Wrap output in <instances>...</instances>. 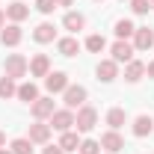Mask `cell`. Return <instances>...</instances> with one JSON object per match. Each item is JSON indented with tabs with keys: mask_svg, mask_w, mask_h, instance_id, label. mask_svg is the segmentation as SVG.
<instances>
[{
	"mask_svg": "<svg viewBox=\"0 0 154 154\" xmlns=\"http://www.w3.org/2000/svg\"><path fill=\"white\" fill-rule=\"evenodd\" d=\"M27 71H30V62H27L24 54H9L6 57V62H3V74L6 77L21 80V77H27Z\"/></svg>",
	"mask_w": 154,
	"mask_h": 154,
	"instance_id": "obj_1",
	"label": "cell"
},
{
	"mask_svg": "<svg viewBox=\"0 0 154 154\" xmlns=\"http://www.w3.org/2000/svg\"><path fill=\"white\" fill-rule=\"evenodd\" d=\"M95 125H98V110L83 104V107L77 110V116H74V128H77V134H89Z\"/></svg>",
	"mask_w": 154,
	"mask_h": 154,
	"instance_id": "obj_2",
	"label": "cell"
},
{
	"mask_svg": "<svg viewBox=\"0 0 154 154\" xmlns=\"http://www.w3.org/2000/svg\"><path fill=\"white\" fill-rule=\"evenodd\" d=\"M62 101H65L68 110H80V107L86 104V89H83L80 83H77V86H74V83H68V89L62 92Z\"/></svg>",
	"mask_w": 154,
	"mask_h": 154,
	"instance_id": "obj_3",
	"label": "cell"
},
{
	"mask_svg": "<svg viewBox=\"0 0 154 154\" xmlns=\"http://www.w3.org/2000/svg\"><path fill=\"white\" fill-rule=\"evenodd\" d=\"M51 128L54 131H59V134H65V131H71L74 128V110H57V113L51 116Z\"/></svg>",
	"mask_w": 154,
	"mask_h": 154,
	"instance_id": "obj_4",
	"label": "cell"
},
{
	"mask_svg": "<svg viewBox=\"0 0 154 154\" xmlns=\"http://www.w3.org/2000/svg\"><path fill=\"white\" fill-rule=\"evenodd\" d=\"M30 110H33V119H36V122H45V119H51V116L57 113L54 98H36V101L30 104Z\"/></svg>",
	"mask_w": 154,
	"mask_h": 154,
	"instance_id": "obj_5",
	"label": "cell"
},
{
	"mask_svg": "<svg viewBox=\"0 0 154 154\" xmlns=\"http://www.w3.org/2000/svg\"><path fill=\"white\" fill-rule=\"evenodd\" d=\"M51 125H45V122H36V125H30V131H27V139L33 142V145H48V139H51Z\"/></svg>",
	"mask_w": 154,
	"mask_h": 154,
	"instance_id": "obj_6",
	"label": "cell"
},
{
	"mask_svg": "<svg viewBox=\"0 0 154 154\" xmlns=\"http://www.w3.org/2000/svg\"><path fill=\"white\" fill-rule=\"evenodd\" d=\"M45 89H48L51 95L65 92V89H68V74H65V71H51V74L45 77Z\"/></svg>",
	"mask_w": 154,
	"mask_h": 154,
	"instance_id": "obj_7",
	"label": "cell"
},
{
	"mask_svg": "<svg viewBox=\"0 0 154 154\" xmlns=\"http://www.w3.org/2000/svg\"><path fill=\"white\" fill-rule=\"evenodd\" d=\"M95 74H98L101 83H113L116 77H119V62H116V59H101L98 68H95Z\"/></svg>",
	"mask_w": 154,
	"mask_h": 154,
	"instance_id": "obj_8",
	"label": "cell"
},
{
	"mask_svg": "<svg viewBox=\"0 0 154 154\" xmlns=\"http://www.w3.org/2000/svg\"><path fill=\"white\" fill-rule=\"evenodd\" d=\"M131 45H134V51H148V48H154V30L151 27H136Z\"/></svg>",
	"mask_w": 154,
	"mask_h": 154,
	"instance_id": "obj_9",
	"label": "cell"
},
{
	"mask_svg": "<svg viewBox=\"0 0 154 154\" xmlns=\"http://www.w3.org/2000/svg\"><path fill=\"white\" fill-rule=\"evenodd\" d=\"M110 54H113L116 62H131V59H134V45H131L128 38H119L113 48H110Z\"/></svg>",
	"mask_w": 154,
	"mask_h": 154,
	"instance_id": "obj_10",
	"label": "cell"
},
{
	"mask_svg": "<svg viewBox=\"0 0 154 154\" xmlns=\"http://www.w3.org/2000/svg\"><path fill=\"white\" fill-rule=\"evenodd\" d=\"M21 38H24V33H21L18 24H9V27H3V30H0V42H3L6 48H18Z\"/></svg>",
	"mask_w": 154,
	"mask_h": 154,
	"instance_id": "obj_11",
	"label": "cell"
},
{
	"mask_svg": "<svg viewBox=\"0 0 154 154\" xmlns=\"http://www.w3.org/2000/svg\"><path fill=\"white\" fill-rule=\"evenodd\" d=\"M101 148H107L110 154H119L122 148H125V139H122V134H119V131H107V134L101 136Z\"/></svg>",
	"mask_w": 154,
	"mask_h": 154,
	"instance_id": "obj_12",
	"label": "cell"
},
{
	"mask_svg": "<svg viewBox=\"0 0 154 154\" xmlns=\"http://www.w3.org/2000/svg\"><path fill=\"white\" fill-rule=\"evenodd\" d=\"M33 38H36L38 45H51V42L57 38V30H54V24H51V21H42L36 30H33Z\"/></svg>",
	"mask_w": 154,
	"mask_h": 154,
	"instance_id": "obj_13",
	"label": "cell"
},
{
	"mask_svg": "<svg viewBox=\"0 0 154 154\" xmlns=\"http://www.w3.org/2000/svg\"><path fill=\"white\" fill-rule=\"evenodd\" d=\"M142 77H145V62H139V59L125 62V80L128 83H139Z\"/></svg>",
	"mask_w": 154,
	"mask_h": 154,
	"instance_id": "obj_14",
	"label": "cell"
},
{
	"mask_svg": "<svg viewBox=\"0 0 154 154\" xmlns=\"http://www.w3.org/2000/svg\"><path fill=\"white\" fill-rule=\"evenodd\" d=\"M30 74L33 77H48L51 74V59L45 57V54H36V57L30 59Z\"/></svg>",
	"mask_w": 154,
	"mask_h": 154,
	"instance_id": "obj_15",
	"label": "cell"
},
{
	"mask_svg": "<svg viewBox=\"0 0 154 154\" xmlns=\"http://www.w3.org/2000/svg\"><path fill=\"white\" fill-rule=\"evenodd\" d=\"M3 12H6V18L12 21V24H21V21L27 18V15H30V6H27V3H9V6H6V9H3Z\"/></svg>",
	"mask_w": 154,
	"mask_h": 154,
	"instance_id": "obj_16",
	"label": "cell"
},
{
	"mask_svg": "<svg viewBox=\"0 0 154 154\" xmlns=\"http://www.w3.org/2000/svg\"><path fill=\"white\" fill-rule=\"evenodd\" d=\"M57 51L62 54V57H77V51H80V42H77V36H65L57 42Z\"/></svg>",
	"mask_w": 154,
	"mask_h": 154,
	"instance_id": "obj_17",
	"label": "cell"
},
{
	"mask_svg": "<svg viewBox=\"0 0 154 154\" xmlns=\"http://www.w3.org/2000/svg\"><path fill=\"white\" fill-rule=\"evenodd\" d=\"M62 27H65L68 33H80V30L86 27V18H83L80 12H65V18H62Z\"/></svg>",
	"mask_w": 154,
	"mask_h": 154,
	"instance_id": "obj_18",
	"label": "cell"
},
{
	"mask_svg": "<svg viewBox=\"0 0 154 154\" xmlns=\"http://www.w3.org/2000/svg\"><path fill=\"white\" fill-rule=\"evenodd\" d=\"M151 131H154V119L151 116H136L134 119V136L142 139V136H148Z\"/></svg>",
	"mask_w": 154,
	"mask_h": 154,
	"instance_id": "obj_19",
	"label": "cell"
},
{
	"mask_svg": "<svg viewBox=\"0 0 154 154\" xmlns=\"http://www.w3.org/2000/svg\"><path fill=\"white\" fill-rule=\"evenodd\" d=\"M15 98H18V101H24V104H33V101L38 98V86L33 83V80H30V83H21Z\"/></svg>",
	"mask_w": 154,
	"mask_h": 154,
	"instance_id": "obj_20",
	"label": "cell"
},
{
	"mask_svg": "<svg viewBox=\"0 0 154 154\" xmlns=\"http://www.w3.org/2000/svg\"><path fill=\"white\" fill-rule=\"evenodd\" d=\"M62 151H77L80 148V136H77V131H65V134L59 136V142H57Z\"/></svg>",
	"mask_w": 154,
	"mask_h": 154,
	"instance_id": "obj_21",
	"label": "cell"
},
{
	"mask_svg": "<svg viewBox=\"0 0 154 154\" xmlns=\"http://www.w3.org/2000/svg\"><path fill=\"white\" fill-rule=\"evenodd\" d=\"M18 95V86H15V80L12 77H0V101H9V98H15Z\"/></svg>",
	"mask_w": 154,
	"mask_h": 154,
	"instance_id": "obj_22",
	"label": "cell"
},
{
	"mask_svg": "<svg viewBox=\"0 0 154 154\" xmlns=\"http://www.w3.org/2000/svg\"><path fill=\"white\" fill-rule=\"evenodd\" d=\"M113 30H116V36H119V38H131V36L136 33L134 21H128V18H119V21H116V27H113Z\"/></svg>",
	"mask_w": 154,
	"mask_h": 154,
	"instance_id": "obj_23",
	"label": "cell"
},
{
	"mask_svg": "<svg viewBox=\"0 0 154 154\" xmlns=\"http://www.w3.org/2000/svg\"><path fill=\"white\" fill-rule=\"evenodd\" d=\"M125 119H128L125 110H122V107H113V110L107 113V125H110V131H119V128L125 125Z\"/></svg>",
	"mask_w": 154,
	"mask_h": 154,
	"instance_id": "obj_24",
	"label": "cell"
},
{
	"mask_svg": "<svg viewBox=\"0 0 154 154\" xmlns=\"http://www.w3.org/2000/svg\"><path fill=\"white\" fill-rule=\"evenodd\" d=\"M9 151H12V154H33V142H30L27 136H21V139H12Z\"/></svg>",
	"mask_w": 154,
	"mask_h": 154,
	"instance_id": "obj_25",
	"label": "cell"
},
{
	"mask_svg": "<svg viewBox=\"0 0 154 154\" xmlns=\"http://www.w3.org/2000/svg\"><path fill=\"white\" fill-rule=\"evenodd\" d=\"M86 45V51H92V54H101L104 48H107V42H104V36H98V33H92V36L83 42Z\"/></svg>",
	"mask_w": 154,
	"mask_h": 154,
	"instance_id": "obj_26",
	"label": "cell"
},
{
	"mask_svg": "<svg viewBox=\"0 0 154 154\" xmlns=\"http://www.w3.org/2000/svg\"><path fill=\"white\" fill-rule=\"evenodd\" d=\"M80 154H101V142L98 139H80Z\"/></svg>",
	"mask_w": 154,
	"mask_h": 154,
	"instance_id": "obj_27",
	"label": "cell"
},
{
	"mask_svg": "<svg viewBox=\"0 0 154 154\" xmlns=\"http://www.w3.org/2000/svg\"><path fill=\"white\" fill-rule=\"evenodd\" d=\"M36 9L42 15H51V12L57 9V0H36Z\"/></svg>",
	"mask_w": 154,
	"mask_h": 154,
	"instance_id": "obj_28",
	"label": "cell"
},
{
	"mask_svg": "<svg viewBox=\"0 0 154 154\" xmlns=\"http://www.w3.org/2000/svg\"><path fill=\"white\" fill-rule=\"evenodd\" d=\"M131 9H134L136 15H145V12L151 9V3H148V0H131Z\"/></svg>",
	"mask_w": 154,
	"mask_h": 154,
	"instance_id": "obj_29",
	"label": "cell"
},
{
	"mask_svg": "<svg viewBox=\"0 0 154 154\" xmlns=\"http://www.w3.org/2000/svg\"><path fill=\"white\" fill-rule=\"evenodd\" d=\"M42 154H65V151H62L59 145H48V148H45V151H42Z\"/></svg>",
	"mask_w": 154,
	"mask_h": 154,
	"instance_id": "obj_30",
	"label": "cell"
},
{
	"mask_svg": "<svg viewBox=\"0 0 154 154\" xmlns=\"http://www.w3.org/2000/svg\"><path fill=\"white\" fill-rule=\"evenodd\" d=\"M145 74H148V77H151V80H154V59H151V62H148V65H145Z\"/></svg>",
	"mask_w": 154,
	"mask_h": 154,
	"instance_id": "obj_31",
	"label": "cell"
},
{
	"mask_svg": "<svg viewBox=\"0 0 154 154\" xmlns=\"http://www.w3.org/2000/svg\"><path fill=\"white\" fill-rule=\"evenodd\" d=\"M57 6H74V0H57Z\"/></svg>",
	"mask_w": 154,
	"mask_h": 154,
	"instance_id": "obj_32",
	"label": "cell"
},
{
	"mask_svg": "<svg viewBox=\"0 0 154 154\" xmlns=\"http://www.w3.org/2000/svg\"><path fill=\"white\" fill-rule=\"evenodd\" d=\"M0 148H6V134L0 131Z\"/></svg>",
	"mask_w": 154,
	"mask_h": 154,
	"instance_id": "obj_33",
	"label": "cell"
},
{
	"mask_svg": "<svg viewBox=\"0 0 154 154\" xmlns=\"http://www.w3.org/2000/svg\"><path fill=\"white\" fill-rule=\"evenodd\" d=\"M3 21H6V12L0 9V30H3Z\"/></svg>",
	"mask_w": 154,
	"mask_h": 154,
	"instance_id": "obj_34",
	"label": "cell"
},
{
	"mask_svg": "<svg viewBox=\"0 0 154 154\" xmlns=\"http://www.w3.org/2000/svg\"><path fill=\"white\" fill-rule=\"evenodd\" d=\"M0 154H12V151H9V148H0Z\"/></svg>",
	"mask_w": 154,
	"mask_h": 154,
	"instance_id": "obj_35",
	"label": "cell"
},
{
	"mask_svg": "<svg viewBox=\"0 0 154 154\" xmlns=\"http://www.w3.org/2000/svg\"><path fill=\"white\" fill-rule=\"evenodd\" d=\"M148 3H151V9H154V0H148Z\"/></svg>",
	"mask_w": 154,
	"mask_h": 154,
	"instance_id": "obj_36",
	"label": "cell"
}]
</instances>
